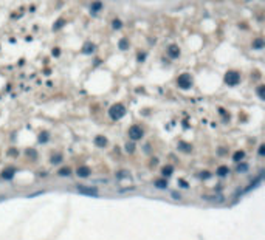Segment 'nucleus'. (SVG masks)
Wrapping results in <instances>:
<instances>
[{
	"instance_id": "f257e3e1",
	"label": "nucleus",
	"mask_w": 265,
	"mask_h": 240,
	"mask_svg": "<svg viewBox=\"0 0 265 240\" xmlns=\"http://www.w3.org/2000/svg\"><path fill=\"white\" fill-rule=\"evenodd\" d=\"M109 115H110V118L112 119H121L122 116L126 115V107L122 104H113L112 107H110V110H109Z\"/></svg>"
},
{
	"instance_id": "f03ea898",
	"label": "nucleus",
	"mask_w": 265,
	"mask_h": 240,
	"mask_svg": "<svg viewBox=\"0 0 265 240\" xmlns=\"http://www.w3.org/2000/svg\"><path fill=\"white\" fill-rule=\"evenodd\" d=\"M177 84H178L180 88L188 90V88H191V87H192V78H191V74L183 73V74H180L178 78H177Z\"/></svg>"
},
{
	"instance_id": "7ed1b4c3",
	"label": "nucleus",
	"mask_w": 265,
	"mask_h": 240,
	"mask_svg": "<svg viewBox=\"0 0 265 240\" xmlns=\"http://www.w3.org/2000/svg\"><path fill=\"white\" fill-rule=\"evenodd\" d=\"M240 82V74L237 73V71H234V70H229L228 73L225 74V84L226 85H237V84Z\"/></svg>"
},
{
	"instance_id": "20e7f679",
	"label": "nucleus",
	"mask_w": 265,
	"mask_h": 240,
	"mask_svg": "<svg viewBox=\"0 0 265 240\" xmlns=\"http://www.w3.org/2000/svg\"><path fill=\"white\" fill-rule=\"evenodd\" d=\"M143 135H144V132H143V129H141L140 125H132V127L129 129V138L132 141L141 139V138H143Z\"/></svg>"
},
{
	"instance_id": "39448f33",
	"label": "nucleus",
	"mask_w": 265,
	"mask_h": 240,
	"mask_svg": "<svg viewBox=\"0 0 265 240\" xmlns=\"http://www.w3.org/2000/svg\"><path fill=\"white\" fill-rule=\"evenodd\" d=\"M78 192L79 194H84V195H90V197H98L99 195V190H98V188H95V186L87 188V186L79 184L78 186Z\"/></svg>"
},
{
	"instance_id": "423d86ee",
	"label": "nucleus",
	"mask_w": 265,
	"mask_h": 240,
	"mask_svg": "<svg viewBox=\"0 0 265 240\" xmlns=\"http://www.w3.org/2000/svg\"><path fill=\"white\" fill-rule=\"evenodd\" d=\"M90 174H91V170H90V167H88V166H79L78 170H76V175L81 177V178H87Z\"/></svg>"
},
{
	"instance_id": "0eeeda50",
	"label": "nucleus",
	"mask_w": 265,
	"mask_h": 240,
	"mask_svg": "<svg viewBox=\"0 0 265 240\" xmlns=\"http://www.w3.org/2000/svg\"><path fill=\"white\" fill-rule=\"evenodd\" d=\"M167 54H169V58H171V59H177V58H178V56H180V48H178V45H169Z\"/></svg>"
},
{
	"instance_id": "6e6552de",
	"label": "nucleus",
	"mask_w": 265,
	"mask_h": 240,
	"mask_svg": "<svg viewBox=\"0 0 265 240\" xmlns=\"http://www.w3.org/2000/svg\"><path fill=\"white\" fill-rule=\"evenodd\" d=\"M14 174H16V169H14V167H8V169H3L2 177L6 178V180H11V178L14 177Z\"/></svg>"
},
{
	"instance_id": "1a4fd4ad",
	"label": "nucleus",
	"mask_w": 265,
	"mask_h": 240,
	"mask_svg": "<svg viewBox=\"0 0 265 240\" xmlns=\"http://www.w3.org/2000/svg\"><path fill=\"white\" fill-rule=\"evenodd\" d=\"M93 51H95V45L91 44V42H85V45H84V48H82V53L84 54H91Z\"/></svg>"
},
{
	"instance_id": "9d476101",
	"label": "nucleus",
	"mask_w": 265,
	"mask_h": 240,
	"mask_svg": "<svg viewBox=\"0 0 265 240\" xmlns=\"http://www.w3.org/2000/svg\"><path fill=\"white\" fill-rule=\"evenodd\" d=\"M95 144H96L98 147H106L107 146V138L106 136H96V138H95Z\"/></svg>"
},
{
	"instance_id": "9b49d317",
	"label": "nucleus",
	"mask_w": 265,
	"mask_h": 240,
	"mask_svg": "<svg viewBox=\"0 0 265 240\" xmlns=\"http://www.w3.org/2000/svg\"><path fill=\"white\" fill-rule=\"evenodd\" d=\"M229 174V167L228 166H219L217 167V175L219 177H226Z\"/></svg>"
},
{
	"instance_id": "f8f14e48",
	"label": "nucleus",
	"mask_w": 265,
	"mask_h": 240,
	"mask_svg": "<svg viewBox=\"0 0 265 240\" xmlns=\"http://www.w3.org/2000/svg\"><path fill=\"white\" fill-rule=\"evenodd\" d=\"M243 158H245V152H243V150H237L236 154L233 155V160H234L236 163H240Z\"/></svg>"
},
{
	"instance_id": "ddd939ff",
	"label": "nucleus",
	"mask_w": 265,
	"mask_h": 240,
	"mask_svg": "<svg viewBox=\"0 0 265 240\" xmlns=\"http://www.w3.org/2000/svg\"><path fill=\"white\" fill-rule=\"evenodd\" d=\"M172 172H174V167H172L171 164L164 166L163 169H161V174H163V177H169V175H172Z\"/></svg>"
},
{
	"instance_id": "4468645a",
	"label": "nucleus",
	"mask_w": 265,
	"mask_h": 240,
	"mask_svg": "<svg viewBox=\"0 0 265 240\" xmlns=\"http://www.w3.org/2000/svg\"><path fill=\"white\" fill-rule=\"evenodd\" d=\"M57 175L59 177H68V175H71V169L70 167H62V169L57 170Z\"/></svg>"
},
{
	"instance_id": "2eb2a0df",
	"label": "nucleus",
	"mask_w": 265,
	"mask_h": 240,
	"mask_svg": "<svg viewBox=\"0 0 265 240\" xmlns=\"http://www.w3.org/2000/svg\"><path fill=\"white\" fill-rule=\"evenodd\" d=\"M155 186L158 189H164V188H167V180L166 178H160V180H157L155 181Z\"/></svg>"
},
{
	"instance_id": "dca6fc26",
	"label": "nucleus",
	"mask_w": 265,
	"mask_h": 240,
	"mask_svg": "<svg viewBox=\"0 0 265 240\" xmlns=\"http://www.w3.org/2000/svg\"><path fill=\"white\" fill-rule=\"evenodd\" d=\"M251 47H253V48H256V50H260V48H264V40H262V39H256V40H253Z\"/></svg>"
},
{
	"instance_id": "f3484780",
	"label": "nucleus",
	"mask_w": 265,
	"mask_h": 240,
	"mask_svg": "<svg viewBox=\"0 0 265 240\" xmlns=\"http://www.w3.org/2000/svg\"><path fill=\"white\" fill-rule=\"evenodd\" d=\"M50 161H51L53 164H57V163H61V161H62V155H61V154H56V155H53Z\"/></svg>"
},
{
	"instance_id": "a211bd4d",
	"label": "nucleus",
	"mask_w": 265,
	"mask_h": 240,
	"mask_svg": "<svg viewBox=\"0 0 265 240\" xmlns=\"http://www.w3.org/2000/svg\"><path fill=\"white\" fill-rule=\"evenodd\" d=\"M121 26H122V22L120 20V19H115V20L112 22V28L113 29H120Z\"/></svg>"
},
{
	"instance_id": "6ab92c4d",
	"label": "nucleus",
	"mask_w": 265,
	"mask_h": 240,
	"mask_svg": "<svg viewBox=\"0 0 265 240\" xmlns=\"http://www.w3.org/2000/svg\"><path fill=\"white\" fill-rule=\"evenodd\" d=\"M257 95H259L260 99H265V85H259V88H257Z\"/></svg>"
},
{
	"instance_id": "aec40b11",
	"label": "nucleus",
	"mask_w": 265,
	"mask_h": 240,
	"mask_svg": "<svg viewBox=\"0 0 265 240\" xmlns=\"http://www.w3.org/2000/svg\"><path fill=\"white\" fill-rule=\"evenodd\" d=\"M101 8H102V3L101 2H93V3H91V11H95V13L99 11Z\"/></svg>"
},
{
	"instance_id": "412c9836",
	"label": "nucleus",
	"mask_w": 265,
	"mask_h": 240,
	"mask_svg": "<svg viewBox=\"0 0 265 240\" xmlns=\"http://www.w3.org/2000/svg\"><path fill=\"white\" fill-rule=\"evenodd\" d=\"M118 45H120L121 50H127V48H129V42H127V39H121Z\"/></svg>"
},
{
	"instance_id": "4be33fe9",
	"label": "nucleus",
	"mask_w": 265,
	"mask_h": 240,
	"mask_svg": "<svg viewBox=\"0 0 265 240\" xmlns=\"http://www.w3.org/2000/svg\"><path fill=\"white\" fill-rule=\"evenodd\" d=\"M247 169H248V164H245V163L240 161L239 164H237V169H236V170H237V172H245Z\"/></svg>"
},
{
	"instance_id": "5701e85b",
	"label": "nucleus",
	"mask_w": 265,
	"mask_h": 240,
	"mask_svg": "<svg viewBox=\"0 0 265 240\" xmlns=\"http://www.w3.org/2000/svg\"><path fill=\"white\" fill-rule=\"evenodd\" d=\"M48 141V132H42L39 135V143H47Z\"/></svg>"
},
{
	"instance_id": "b1692460",
	"label": "nucleus",
	"mask_w": 265,
	"mask_h": 240,
	"mask_svg": "<svg viewBox=\"0 0 265 240\" xmlns=\"http://www.w3.org/2000/svg\"><path fill=\"white\" fill-rule=\"evenodd\" d=\"M178 146H180V147H182V149H183V150H185V152H191V150H192V146H189V144H185V143H180V144H178Z\"/></svg>"
},
{
	"instance_id": "393cba45",
	"label": "nucleus",
	"mask_w": 265,
	"mask_h": 240,
	"mask_svg": "<svg viewBox=\"0 0 265 240\" xmlns=\"http://www.w3.org/2000/svg\"><path fill=\"white\" fill-rule=\"evenodd\" d=\"M64 23H65V20H64V19H61V20H57L56 23H54V26H53V29H59L61 26H64Z\"/></svg>"
},
{
	"instance_id": "a878e982",
	"label": "nucleus",
	"mask_w": 265,
	"mask_h": 240,
	"mask_svg": "<svg viewBox=\"0 0 265 240\" xmlns=\"http://www.w3.org/2000/svg\"><path fill=\"white\" fill-rule=\"evenodd\" d=\"M133 149H135V146H133L132 143H127V144H126V150H127V152H130V154H132Z\"/></svg>"
},
{
	"instance_id": "bb28decb",
	"label": "nucleus",
	"mask_w": 265,
	"mask_h": 240,
	"mask_svg": "<svg viewBox=\"0 0 265 240\" xmlns=\"http://www.w3.org/2000/svg\"><path fill=\"white\" fill-rule=\"evenodd\" d=\"M127 177V172L126 170H120V172L116 174V178H126Z\"/></svg>"
},
{
	"instance_id": "cd10ccee",
	"label": "nucleus",
	"mask_w": 265,
	"mask_h": 240,
	"mask_svg": "<svg viewBox=\"0 0 265 240\" xmlns=\"http://www.w3.org/2000/svg\"><path fill=\"white\" fill-rule=\"evenodd\" d=\"M259 155H260V157H264V155H265V144H260V146H259Z\"/></svg>"
},
{
	"instance_id": "c85d7f7f",
	"label": "nucleus",
	"mask_w": 265,
	"mask_h": 240,
	"mask_svg": "<svg viewBox=\"0 0 265 240\" xmlns=\"http://www.w3.org/2000/svg\"><path fill=\"white\" fill-rule=\"evenodd\" d=\"M26 155H28V157L31 155L33 158H36V152H34V150H26Z\"/></svg>"
},
{
	"instance_id": "c756f323",
	"label": "nucleus",
	"mask_w": 265,
	"mask_h": 240,
	"mask_svg": "<svg viewBox=\"0 0 265 240\" xmlns=\"http://www.w3.org/2000/svg\"><path fill=\"white\" fill-rule=\"evenodd\" d=\"M17 154H19V152H17L16 149H11V150H9V155H11V157H16Z\"/></svg>"
},
{
	"instance_id": "7c9ffc66",
	"label": "nucleus",
	"mask_w": 265,
	"mask_h": 240,
	"mask_svg": "<svg viewBox=\"0 0 265 240\" xmlns=\"http://www.w3.org/2000/svg\"><path fill=\"white\" fill-rule=\"evenodd\" d=\"M59 53H61L59 48H53V56H59Z\"/></svg>"
},
{
	"instance_id": "2f4dec72",
	"label": "nucleus",
	"mask_w": 265,
	"mask_h": 240,
	"mask_svg": "<svg viewBox=\"0 0 265 240\" xmlns=\"http://www.w3.org/2000/svg\"><path fill=\"white\" fill-rule=\"evenodd\" d=\"M172 197H174V198H175V200L182 198V195H180V194H177V192H172Z\"/></svg>"
},
{
	"instance_id": "473e14b6",
	"label": "nucleus",
	"mask_w": 265,
	"mask_h": 240,
	"mask_svg": "<svg viewBox=\"0 0 265 240\" xmlns=\"http://www.w3.org/2000/svg\"><path fill=\"white\" fill-rule=\"evenodd\" d=\"M200 177H202V178H209V172H202Z\"/></svg>"
},
{
	"instance_id": "72a5a7b5",
	"label": "nucleus",
	"mask_w": 265,
	"mask_h": 240,
	"mask_svg": "<svg viewBox=\"0 0 265 240\" xmlns=\"http://www.w3.org/2000/svg\"><path fill=\"white\" fill-rule=\"evenodd\" d=\"M180 184H182V188H188V183L185 180H180Z\"/></svg>"
},
{
	"instance_id": "f704fd0d",
	"label": "nucleus",
	"mask_w": 265,
	"mask_h": 240,
	"mask_svg": "<svg viewBox=\"0 0 265 240\" xmlns=\"http://www.w3.org/2000/svg\"><path fill=\"white\" fill-rule=\"evenodd\" d=\"M144 59H146L144 53H140V56H138V60H144Z\"/></svg>"
}]
</instances>
